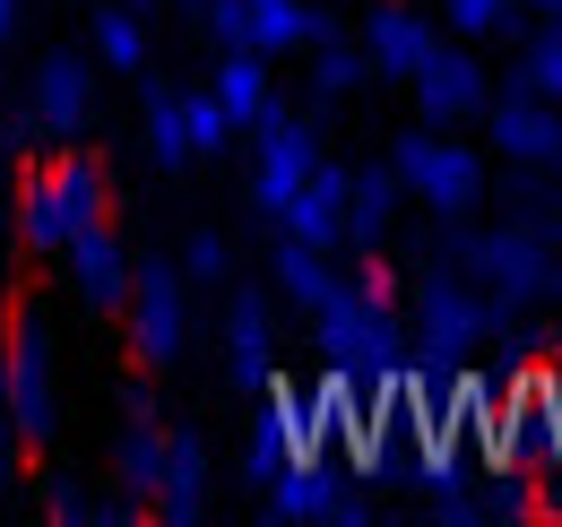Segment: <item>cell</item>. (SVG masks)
<instances>
[{
	"label": "cell",
	"mask_w": 562,
	"mask_h": 527,
	"mask_svg": "<svg viewBox=\"0 0 562 527\" xmlns=\"http://www.w3.org/2000/svg\"><path fill=\"white\" fill-rule=\"evenodd\" d=\"M0 104H9V61H0Z\"/></svg>",
	"instance_id": "obj_26"
},
{
	"label": "cell",
	"mask_w": 562,
	"mask_h": 527,
	"mask_svg": "<svg viewBox=\"0 0 562 527\" xmlns=\"http://www.w3.org/2000/svg\"><path fill=\"white\" fill-rule=\"evenodd\" d=\"M312 35H321V18H312L303 0H243V44H251V53L278 61V53H303Z\"/></svg>",
	"instance_id": "obj_12"
},
{
	"label": "cell",
	"mask_w": 562,
	"mask_h": 527,
	"mask_svg": "<svg viewBox=\"0 0 562 527\" xmlns=\"http://www.w3.org/2000/svg\"><path fill=\"white\" fill-rule=\"evenodd\" d=\"M122 312H131L139 363H147V372H165V363L182 355V268H139L131 294H122Z\"/></svg>",
	"instance_id": "obj_3"
},
{
	"label": "cell",
	"mask_w": 562,
	"mask_h": 527,
	"mask_svg": "<svg viewBox=\"0 0 562 527\" xmlns=\"http://www.w3.org/2000/svg\"><path fill=\"white\" fill-rule=\"evenodd\" d=\"M398 191H416L424 208H441V216H468L476 208V191H485V173H476V156L459 147V138H441V131H416V138H398Z\"/></svg>",
	"instance_id": "obj_2"
},
{
	"label": "cell",
	"mask_w": 562,
	"mask_h": 527,
	"mask_svg": "<svg viewBox=\"0 0 562 527\" xmlns=\"http://www.w3.org/2000/svg\"><path fill=\"white\" fill-rule=\"evenodd\" d=\"M0 381H9V424H18V441H53V346H44V321H18Z\"/></svg>",
	"instance_id": "obj_4"
},
{
	"label": "cell",
	"mask_w": 562,
	"mask_h": 527,
	"mask_svg": "<svg viewBox=\"0 0 562 527\" xmlns=\"http://www.w3.org/2000/svg\"><path fill=\"white\" fill-rule=\"evenodd\" d=\"M441 18H450L459 35H493V26L510 18V0H441Z\"/></svg>",
	"instance_id": "obj_21"
},
{
	"label": "cell",
	"mask_w": 562,
	"mask_h": 527,
	"mask_svg": "<svg viewBox=\"0 0 562 527\" xmlns=\"http://www.w3.org/2000/svg\"><path fill=\"white\" fill-rule=\"evenodd\" d=\"M87 104H95V69L78 61V53H44V69H35V131L70 138L87 122Z\"/></svg>",
	"instance_id": "obj_7"
},
{
	"label": "cell",
	"mask_w": 562,
	"mask_h": 527,
	"mask_svg": "<svg viewBox=\"0 0 562 527\" xmlns=\"http://www.w3.org/2000/svg\"><path fill=\"white\" fill-rule=\"evenodd\" d=\"M424 61H432V26H424L416 9H372V26H363V69L416 78Z\"/></svg>",
	"instance_id": "obj_10"
},
{
	"label": "cell",
	"mask_w": 562,
	"mask_h": 527,
	"mask_svg": "<svg viewBox=\"0 0 562 527\" xmlns=\"http://www.w3.org/2000/svg\"><path fill=\"white\" fill-rule=\"evenodd\" d=\"M251 131H260V165H251V199H260V208H269V216H278L285 199L303 191V173H312V165H321V138L303 131V122H285L278 104H269V113H260V122H251Z\"/></svg>",
	"instance_id": "obj_5"
},
{
	"label": "cell",
	"mask_w": 562,
	"mask_h": 527,
	"mask_svg": "<svg viewBox=\"0 0 562 527\" xmlns=\"http://www.w3.org/2000/svg\"><path fill=\"white\" fill-rule=\"evenodd\" d=\"M407 87H416L424 122H468V113H485V69L468 61V53H441V44H432V61H424Z\"/></svg>",
	"instance_id": "obj_6"
},
{
	"label": "cell",
	"mask_w": 562,
	"mask_h": 527,
	"mask_svg": "<svg viewBox=\"0 0 562 527\" xmlns=\"http://www.w3.org/2000/svg\"><path fill=\"white\" fill-rule=\"evenodd\" d=\"M493 138H502L510 156H528V165L562 156V122L537 104V96H510V104H493Z\"/></svg>",
	"instance_id": "obj_13"
},
{
	"label": "cell",
	"mask_w": 562,
	"mask_h": 527,
	"mask_svg": "<svg viewBox=\"0 0 562 527\" xmlns=\"http://www.w3.org/2000/svg\"><path fill=\"white\" fill-rule=\"evenodd\" d=\"M216 104H225V122L234 131H251L260 113H269V53H251V44H225V61H216Z\"/></svg>",
	"instance_id": "obj_11"
},
{
	"label": "cell",
	"mask_w": 562,
	"mask_h": 527,
	"mask_svg": "<svg viewBox=\"0 0 562 527\" xmlns=\"http://www.w3.org/2000/svg\"><path fill=\"white\" fill-rule=\"evenodd\" d=\"M9 467H18V424H9V406H0V484H9Z\"/></svg>",
	"instance_id": "obj_23"
},
{
	"label": "cell",
	"mask_w": 562,
	"mask_h": 527,
	"mask_svg": "<svg viewBox=\"0 0 562 527\" xmlns=\"http://www.w3.org/2000/svg\"><path fill=\"white\" fill-rule=\"evenodd\" d=\"M182 131H191V156H216V147L234 138V122H225L216 96H182Z\"/></svg>",
	"instance_id": "obj_18"
},
{
	"label": "cell",
	"mask_w": 562,
	"mask_h": 527,
	"mask_svg": "<svg viewBox=\"0 0 562 527\" xmlns=\"http://www.w3.org/2000/svg\"><path fill=\"white\" fill-rule=\"evenodd\" d=\"M61 260H70V285H78V303H87V312H122V294H131V260H122L113 225H87Z\"/></svg>",
	"instance_id": "obj_8"
},
{
	"label": "cell",
	"mask_w": 562,
	"mask_h": 527,
	"mask_svg": "<svg viewBox=\"0 0 562 527\" xmlns=\"http://www.w3.org/2000/svg\"><path fill=\"white\" fill-rule=\"evenodd\" d=\"M9 208H18L26 251L61 260L87 225H104V216H113V182H104V165H95V156H53V165H35V173H26V191L9 199Z\"/></svg>",
	"instance_id": "obj_1"
},
{
	"label": "cell",
	"mask_w": 562,
	"mask_h": 527,
	"mask_svg": "<svg viewBox=\"0 0 562 527\" xmlns=\"http://www.w3.org/2000/svg\"><path fill=\"white\" fill-rule=\"evenodd\" d=\"M9 35H18V0H0V44H9Z\"/></svg>",
	"instance_id": "obj_24"
},
{
	"label": "cell",
	"mask_w": 562,
	"mask_h": 527,
	"mask_svg": "<svg viewBox=\"0 0 562 527\" xmlns=\"http://www.w3.org/2000/svg\"><path fill=\"white\" fill-rule=\"evenodd\" d=\"M278 216H285V243H321V251H329V243L347 234V173H338V165H312L303 191L285 199Z\"/></svg>",
	"instance_id": "obj_9"
},
{
	"label": "cell",
	"mask_w": 562,
	"mask_h": 527,
	"mask_svg": "<svg viewBox=\"0 0 562 527\" xmlns=\"http://www.w3.org/2000/svg\"><path fill=\"white\" fill-rule=\"evenodd\" d=\"M147 156H156V165H191V131H182V96H156V104H147Z\"/></svg>",
	"instance_id": "obj_17"
},
{
	"label": "cell",
	"mask_w": 562,
	"mask_h": 527,
	"mask_svg": "<svg viewBox=\"0 0 562 527\" xmlns=\"http://www.w3.org/2000/svg\"><path fill=\"white\" fill-rule=\"evenodd\" d=\"M537 9H562V0H537Z\"/></svg>",
	"instance_id": "obj_27"
},
{
	"label": "cell",
	"mask_w": 562,
	"mask_h": 527,
	"mask_svg": "<svg viewBox=\"0 0 562 527\" xmlns=\"http://www.w3.org/2000/svg\"><path fill=\"white\" fill-rule=\"evenodd\" d=\"M519 78H528V96H562V26L528 44V69H519Z\"/></svg>",
	"instance_id": "obj_19"
},
{
	"label": "cell",
	"mask_w": 562,
	"mask_h": 527,
	"mask_svg": "<svg viewBox=\"0 0 562 527\" xmlns=\"http://www.w3.org/2000/svg\"><path fill=\"white\" fill-rule=\"evenodd\" d=\"M355 78H363V53H347V44H321V69H312V87H321V96H347Z\"/></svg>",
	"instance_id": "obj_20"
},
{
	"label": "cell",
	"mask_w": 562,
	"mask_h": 527,
	"mask_svg": "<svg viewBox=\"0 0 562 527\" xmlns=\"http://www.w3.org/2000/svg\"><path fill=\"white\" fill-rule=\"evenodd\" d=\"M278 285L294 294V303H303V312H321V303L338 294V277H329V251H321V243H285V251H278Z\"/></svg>",
	"instance_id": "obj_14"
},
{
	"label": "cell",
	"mask_w": 562,
	"mask_h": 527,
	"mask_svg": "<svg viewBox=\"0 0 562 527\" xmlns=\"http://www.w3.org/2000/svg\"><path fill=\"white\" fill-rule=\"evenodd\" d=\"M191 277H225V243H216V234L191 243Z\"/></svg>",
	"instance_id": "obj_22"
},
{
	"label": "cell",
	"mask_w": 562,
	"mask_h": 527,
	"mask_svg": "<svg viewBox=\"0 0 562 527\" xmlns=\"http://www.w3.org/2000/svg\"><path fill=\"white\" fill-rule=\"evenodd\" d=\"M95 61L122 69V78H139V69H147V26L131 18V9H95Z\"/></svg>",
	"instance_id": "obj_15"
},
{
	"label": "cell",
	"mask_w": 562,
	"mask_h": 527,
	"mask_svg": "<svg viewBox=\"0 0 562 527\" xmlns=\"http://www.w3.org/2000/svg\"><path fill=\"white\" fill-rule=\"evenodd\" d=\"M9 234H18V208H9V191H0V243H9Z\"/></svg>",
	"instance_id": "obj_25"
},
{
	"label": "cell",
	"mask_w": 562,
	"mask_h": 527,
	"mask_svg": "<svg viewBox=\"0 0 562 527\" xmlns=\"http://www.w3.org/2000/svg\"><path fill=\"white\" fill-rule=\"evenodd\" d=\"M390 208H398V173H363V182H347V234H355V243H372V234L390 225Z\"/></svg>",
	"instance_id": "obj_16"
}]
</instances>
